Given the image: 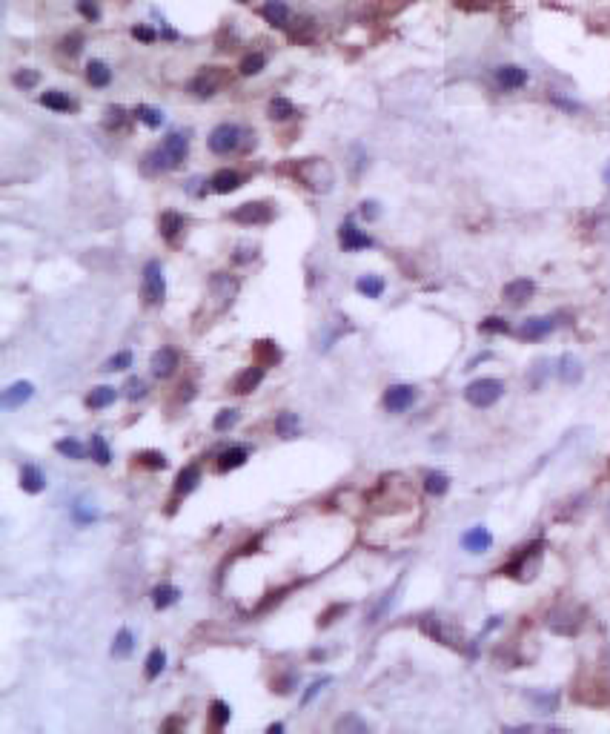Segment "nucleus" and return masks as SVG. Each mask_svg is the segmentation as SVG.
Returning <instances> with one entry per match:
<instances>
[{
	"label": "nucleus",
	"instance_id": "f257e3e1",
	"mask_svg": "<svg viewBox=\"0 0 610 734\" xmlns=\"http://www.w3.org/2000/svg\"><path fill=\"white\" fill-rule=\"evenodd\" d=\"M292 175H295V181H301L304 187L313 190V193H329L332 184H335V172H332V167H329L327 158H304V161H295Z\"/></svg>",
	"mask_w": 610,
	"mask_h": 734
},
{
	"label": "nucleus",
	"instance_id": "f03ea898",
	"mask_svg": "<svg viewBox=\"0 0 610 734\" xmlns=\"http://www.w3.org/2000/svg\"><path fill=\"white\" fill-rule=\"evenodd\" d=\"M232 81V72L227 67H204L192 75L190 81V92L195 98H212V95H218V92Z\"/></svg>",
	"mask_w": 610,
	"mask_h": 734
},
{
	"label": "nucleus",
	"instance_id": "7ed1b4c3",
	"mask_svg": "<svg viewBox=\"0 0 610 734\" xmlns=\"http://www.w3.org/2000/svg\"><path fill=\"white\" fill-rule=\"evenodd\" d=\"M143 301L146 304H164L166 298V275H164V264L158 258H152L143 264Z\"/></svg>",
	"mask_w": 610,
	"mask_h": 734
},
{
	"label": "nucleus",
	"instance_id": "20e7f679",
	"mask_svg": "<svg viewBox=\"0 0 610 734\" xmlns=\"http://www.w3.org/2000/svg\"><path fill=\"white\" fill-rule=\"evenodd\" d=\"M243 138H250V132H243L238 124H218L215 130L209 132V149L215 152V155H229V152L241 149Z\"/></svg>",
	"mask_w": 610,
	"mask_h": 734
},
{
	"label": "nucleus",
	"instance_id": "39448f33",
	"mask_svg": "<svg viewBox=\"0 0 610 734\" xmlns=\"http://www.w3.org/2000/svg\"><path fill=\"white\" fill-rule=\"evenodd\" d=\"M502 393H504V382L499 379H476L467 385L464 390V399L473 405V408H490L502 399Z\"/></svg>",
	"mask_w": 610,
	"mask_h": 734
},
{
	"label": "nucleus",
	"instance_id": "423d86ee",
	"mask_svg": "<svg viewBox=\"0 0 610 734\" xmlns=\"http://www.w3.org/2000/svg\"><path fill=\"white\" fill-rule=\"evenodd\" d=\"M272 216H276V212H272V204H267V201H247V204H241L229 212V219L235 224H243V227H264V224L272 221Z\"/></svg>",
	"mask_w": 610,
	"mask_h": 734
},
{
	"label": "nucleus",
	"instance_id": "0eeeda50",
	"mask_svg": "<svg viewBox=\"0 0 610 734\" xmlns=\"http://www.w3.org/2000/svg\"><path fill=\"white\" fill-rule=\"evenodd\" d=\"M238 279L235 275H227V272H215L209 279V301H212V310H227L232 298L238 296Z\"/></svg>",
	"mask_w": 610,
	"mask_h": 734
},
{
	"label": "nucleus",
	"instance_id": "6e6552de",
	"mask_svg": "<svg viewBox=\"0 0 610 734\" xmlns=\"http://www.w3.org/2000/svg\"><path fill=\"white\" fill-rule=\"evenodd\" d=\"M416 402V387L413 385H392L384 390V410L387 413H404Z\"/></svg>",
	"mask_w": 610,
	"mask_h": 734
},
{
	"label": "nucleus",
	"instance_id": "1a4fd4ad",
	"mask_svg": "<svg viewBox=\"0 0 610 734\" xmlns=\"http://www.w3.org/2000/svg\"><path fill=\"white\" fill-rule=\"evenodd\" d=\"M339 241H341V250H344V253H358V250L373 247V238H370L367 233H361V230L353 224V219H347V221L339 227Z\"/></svg>",
	"mask_w": 610,
	"mask_h": 734
},
{
	"label": "nucleus",
	"instance_id": "9d476101",
	"mask_svg": "<svg viewBox=\"0 0 610 734\" xmlns=\"http://www.w3.org/2000/svg\"><path fill=\"white\" fill-rule=\"evenodd\" d=\"M161 149H164V155L169 158V164H172V169H175V167L184 164L187 155H190V135H187V132H169V135L164 138Z\"/></svg>",
	"mask_w": 610,
	"mask_h": 734
},
{
	"label": "nucleus",
	"instance_id": "9b49d317",
	"mask_svg": "<svg viewBox=\"0 0 610 734\" xmlns=\"http://www.w3.org/2000/svg\"><path fill=\"white\" fill-rule=\"evenodd\" d=\"M178 364H180V356H178L175 347H161V350H155V353H152V361H149L152 376H158V379H169V376L178 371Z\"/></svg>",
	"mask_w": 610,
	"mask_h": 734
},
{
	"label": "nucleus",
	"instance_id": "f8f14e48",
	"mask_svg": "<svg viewBox=\"0 0 610 734\" xmlns=\"http://www.w3.org/2000/svg\"><path fill=\"white\" fill-rule=\"evenodd\" d=\"M261 15L269 26H276V29H290L292 26V9L284 4V0H267V4L261 6Z\"/></svg>",
	"mask_w": 610,
	"mask_h": 734
},
{
	"label": "nucleus",
	"instance_id": "ddd939ff",
	"mask_svg": "<svg viewBox=\"0 0 610 734\" xmlns=\"http://www.w3.org/2000/svg\"><path fill=\"white\" fill-rule=\"evenodd\" d=\"M264 376H267V367H264V364H250V367H243V371L235 376L232 390H235L238 396H247V393H253V390L264 382Z\"/></svg>",
	"mask_w": 610,
	"mask_h": 734
},
{
	"label": "nucleus",
	"instance_id": "4468645a",
	"mask_svg": "<svg viewBox=\"0 0 610 734\" xmlns=\"http://www.w3.org/2000/svg\"><path fill=\"white\" fill-rule=\"evenodd\" d=\"M553 330H556L553 316H536V319H527L522 327H518V335H522L525 342H539L544 335H551Z\"/></svg>",
	"mask_w": 610,
	"mask_h": 734
},
{
	"label": "nucleus",
	"instance_id": "2eb2a0df",
	"mask_svg": "<svg viewBox=\"0 0 610 734\" xmlns=\"http://www.w3.org/2000/svg\"><path fill=\"white\" fill-rule=\"evenodd\" d=\"M421 628H424V634H430L433 639H439V642H444V646H453V649H462V634H455L444 620H436V617H427L424 623H421Z\"/></svg>",
	"mask_w": 610,
	"mask_h": 734
},
{
	"label": "nucleus",
	"instance_id": "dca6fc26",
	"mask_svg": "<svg viewBox=\"0 0 610 734\" xmlns=\"http://www.w3.org/2000/svg\"><path fill=\"white\" fill-rule=\"evenodd\" d=\"M35 396V385L32 382H15V385H9L6 390H3V408L6 410H15V408H23L29 399H32Z\"/></svg>",
	"mask_w": 610,
	"mask_h": 734
},
{
	"label": "nucleus",
	"instance_id": "f3484780",
	"mask_svg": "<svg viewBox=\"0 0 610 734\" xmlns=\"http://www.w3.org/2000/svg\"><path fill=\"white\" fill-rule=\"evenodd\" d=\"M241 184H243V178H241L238 169H218L215 175L209 178V190L218 193V195H229V193H235L241 187Z\"/></svg>",
	"mask_w": 610,
	"mask_h": 734
},
{
	"label": "nucleus",
	"instance_id": "a211bd4d",
	"mask_svg": "<svg viewBox=\"0 0 610 734\" xmlns=\"http://www.w3.org/2000/svg\"><path fill=\"white\" fill-rule=\"evenodd\" d=\"M462 545H464V550H470V554H484V550H490V545H493V534L484 525H476L462 536Z\"/></svg>",
	"mask_w": 610,
	"mask_h": 734
},
{
	"label": "nucleus",
	"instance_id": "6ab92c4d",
	"mask_svg": "<svg viewBox=\"0 0 610 734\" xmlns=\"http://www.w3.org/2000/svg\"><path fill=\"white\" fill-rule=\"evenodd\" d=\"M184 227H187V221H184V216H180V212H175V209L161 212V219H158V233H161V238L175 241L180 233H184Z\"/></svg>",
	"mask_w": 610,
	"mask_h": 734
},
{
	"label": "nucleus",
	"instance_id": "aec40b11",
	"mask_svg": "<svg viewBox=\"0 0 610 734\" xmlns=\"http://www.w3.org/2000/svg\"><path fill=\"white\" fill-rule=\"evenodd\" d=\"M496 83L502 86V89H522L525 83H527V72L522 69V67H516V64H507V67H499L496 69Z\"/></svg>",
	"mask_w": 610,
	"mask_h": 734
},
{
	"label": "nucleus",
	"instance_id": "412c9836",
	"mask_svg": "<svg viewBox=\"0 0 610 734\" xmlns=\"http://www.w3.org/2000/svg\"><path fill=\"white\" fill-rule=\"evenodd\" d=\"M533 293H536V284L530 279H516V282L504 284V290H502L504 301H510V304H525Z\"/></svg>",
	"mask_w": 610,
	"mask_h": 734
},
{
	"label": "nucleus",
	"instance_id": "4be33fe9",
	"mask_svg": "<svg viewBox=\"0 0 610 734\" xmlns=\"http://www.w3.org/2000/svg\"><path fill=\"white\" fill-rule=\"evenodd\" d=\"M198 482H201V468L198 465H187L184 471L175 476V497H190L198 487Z\"/></svg>",
	"mask_w": 610,
	"mask_h": 734
},
{
	"label": "nucleus",
	"instance_id": "5701e85b",
	"mask_svg": "<svg viewBox=\"0 0 610 734\" xmlns=\"http://www.w3.org/2000/svg\"><path fill=\"white\" fill-rule=\"evenodd\" d=\"M41 106H46V109H52V112H75V109H78V104L66 95V92H60V89L43 92V95H41Z\"/></svg>",
	"mask_w": 610,
	"mask_h": 734
},
{
	"label": "nucleus",
	"instance_id": "b1692460",
	"mask_svg": "<svg viewBox=\"0 0 610 734\" xmlns=\"http://www.w3.org/2000/svg\"><path fill=\"white\" fill-rule=\"evenodd\" d=\"M20 487L26 494H41L46 487V476L38 465H23L20 468Z\"/></svg>",
	"mask_w": 610,
	"mask_h": 734
},
{
	"label": "nucleus",
	"instance_id": "393cba45",
	"mask_svg": "<svg viewBox=\"0 0 610 734\" xmlns=\"http://www.w3.org/2000/svg\"><path fill=\"white\" fill-rule=\"evenodd\" d=\"M250 459V450L243 448V445H232V448H227L221 456H218V471L221 473H227V471H235V468H241L243 462H247Z\"/></svg>",
	"mask_w": 610,
	"mask_h": 734
},
{
	"label": "nucleus",
	"instance_id": "a878e982",
	"mask_svg": "<svg viewBox=\"0 0 610 734\" xmlns=\"http://www.w3.org/2000/svg\"><path fill=\"white\" fill-rule=\"evenodd\" d=\"M298 431H301V419H298V413L284 410V413L276 416V434H278L281 439H295Z\"/></svg>",
	"mask_w": 610,
	"mask_h": 734
},
{
	"label": "nucleus",
	"instance_id": "bb28decb",
	"mask_svg": "<svg viewBox=\"0 0 610 734\" xmlns=\"http://www.w3.org/2000/svg\"><path fill=\"white\" fill-rule=\"evenodd\" d=\"M115 399H118V390H115V387H109V385H101V387H92V393L86 396V408H92V410H104V408H109Z\"/></svg>",
	"mask_w": 610,
	"mask_h": 734
},
{
	"label": "nucleus",
	"instance_id": "cd10ccee",
	"mask_svg": "<svg viewBox=\"0 0 610 734\" xmlns=\"http://www.w3.org/2000/svg\"><path fill=\"white\" fill-rule=\"evenodd\" d=\"M180 600V588L178 586H169V583H161V586H155L152 588V605L155 608H169V605H175Z\"/></svg>",
	"mask_w": 610,
	"mask_h": 734
},
{
	"label": "nucleus",
	"instance_id": "c85d7f7f",
	"mask_svg": "<svg viewBox=\"0 0 610 734\" xmlns=\"http://www.w3.org/2000/svg\"><path fill=\"white\" fill-rule=\"evenodd\" d=\"M86 81L92 86H98V89H104L112 81V69L104 64V60H89V64H86Z\"/></svg>",
	"mask_w": 610,
	"mask_h": 734
},
{
	"label": "nucleus",
	"instance_id": "c756f323",
	"mask_svg": "<svg viewBox=\"0 0 610 734\" xmlns=\"http://www.w3.org/2000/svg\"><path fill=\"white\" fill-rule=\"evenodd\" d=\"M132 115L141 120L143 127H149V130H158L164 120H166V115L161 112V109H155V106H149V104H138L135 109H132Z\"/></svg>",
	"mask_w": 610,
	"mask_h": 734
},
{
	"label": "nucleus",
	"instance_id": "7c9ffc66",
	"mask_svg": "<svg viewBox=\"0 0 610 734\" xmlns=\"http://www.w3.org/2000/svg\"><path fill=\"white\" fill-rule=\"evenodd\" d=\"M582 361H579L576 356H562L559 359V376L565 385H576L579 379H582Z\"/></svg>",
	"mask_w": 610,
	"mask_h": 734
},
{
	"label": "nucleus",
	"instance_id": "2f4dec72",
	"mask_svg": "<svg viewBox=\"0 0 610 734\" xmlns=\"http://www.w3.org/2000/svg\"><path fill=\"white\" fill-rule=\"evenodd\" d=\"M384 279L381 275H361V279L355 282V290L361 293V296H367V298H381V293H384Z\"/></svg>",
	"mask_w": 610,
	"mask_h": 734
},
{
	"label": "nucleus",
	"instance_id": "473e14b6",
	"mask_svg": "<svg viewBox=\"0 0 610 734\" xmlns=\"http://www.w3.org/2000/svg\"><path fill=\"white\" fill-rule=\"evenodd\" d=\"M164 665H166V651H164V649H152L149 657H146V663H143L146 680H158L161 671H164Z\"/></svg>",
	"mask_w": 610,
	"mask_h": 734
},
{
	"label": "nucleus",
	"instance_id": "72a5a7b5",
	"mask_svg": "<svg viewBox=\"0 0 610 734\" xmlns=\"http://www.w3.org/2000/svg\"><path fill=\"white\" fill-rule=\"evenodd\" d=\"M424 487H427V494L444 497V494L450 491V479H447V473H441V471H430V473L424 476Z\"/></svg>",
	"mask_w": 610,
	"mask_h": 734
},
{
	"label": "nucleus",
	"instance_id": "f704fd0d",
	"mask_svg": "<svg viewBox=\"0 0 610 734\" xmlns=\"http://www.w3.org/2000/svg\"><path fill=\"white\" fill-rule=\"evenodd\" d=\"M143 169H146V172H169V169H172V164H169V158L164 155V149H161V146H155L152 152H146V158H143Z\"/></svg>",
	"mask_w": 610,
	"mask_h": 734
},
{
	"label": "nucleus",
	"instance_id": "c9c22d12",
	"mask_svg": "<svg viewBox=\"0 0 610 734\" xmlns=\"http://www.w3.org/2000/svg\"><path fill=\"white\" fill-rule=\"evenodd\" d=\"M55 450L60 453V456H66V459H75V462H80V459H86V448L78 442V439H57L55 442Z\"/></svg>",
	"mask_w": 610,
	"mask_h": 734
},
{
	"label": "nucleus",
	"instance_id": "e433bc0d",
	"mask_svg": "<svg viewBox=\"0 0 610 734\" xmlns=\"http://www.w3.org/2000/svg\"><path fill=\"white\" fill-rule=\"evenodd\" d=\"M89 453H92V459L98 465H109L112 462V450L106 445V439L101 434H92V439H89Z\"/></svg>",
	"mask_w": 610,
	"mask_h": 734
},
{
	"label": "nucleus",
	"instance_id": "4c0bfd02",
	"mask_svg": "<svg viewBox=\"0 0 610 734\" xmlns=\"http://www.w3.org/2000/svg\"><path fill=\"white\" fill-rule=\"evenodd\" d=\"M132 651H135V637H132V631H129V628H120L118 637H115V642H112V654H115V657H129Z\"/></svg>",
	"mask_w": 610,
	"mask_h": 734
},
{
	"label": "nucleus",
	"instance_id": "58836bf2",
	"mask_svg": "<svg viewBox=\"0 0 610 734\" xmlns=\"http://www.w3.org/2000/svg\"><path fill=\"white\" fill-rule=\"evenodd\" d=\"M232 717V709H229V702L224 700H212V706H209V720H212V728H224Z\"/></svg>",
	"mask_w": 610,
	"mask_h": 734
},
{
	"label": "nucleus",
	"instance_id": "ea45409f",
	"mask_svg": "<svg viewBox=\"0 0 610 734\" xmlns=\"http://www.w3.org/2000/svg\"><path fill=\"white\" fill-rule=\"evenodd\" d=\"M264 67H267V55H264V52H250L247 57L241 60V67H238V69H241V75H247V78H250V75L264 72Z\"/></svg>",
	"mask_w": 610,
	"mask_h": 734
},
{
	"label": "nucleus",
	"instance_id": "a19ab883",
	"mask_svg": "<svg viewBox=\"0 0 610 734\" xmlns=\"http://www.w3.org/2000/svg\"><path fill=\"white\" fill-rule=\"evenodd\" d=\"M135 459H138V465H143L149 471H164L166 468V456L161 450H141Z\"/></svg>",
	"mask_w": 610,
	"mask_h": 734
},
{
	"label": "nucleus",
	"instance_id": "79ce46f5",
	"mask_svg": "<svg viewBox=\"0 0 610 734\" xmlns=\"http://www.w3.org/2000/svg\"><path fill=\"white\" fill-rule=\"evenodd\" d=\"M292 115H295L292 101H287V98H272L269 101V118L272 120H290Z\"/></svg>",
	"mask_w": 610,
	"mask_h": 734
},
{
	"label": "nucleus",
	"instance_id": "37998d69",
	"mask_svg": "<svg viewBox=\"0 0 610 734\" xmlns=\"http://www.w3.org/2000/svg\"><path fill=\"white\" fill-rule=\"evenodd\" d=\"M127 109L124 106H106V118H104V127L109 130V132H115V130H124V124H127Z\"/></svg>",
	"mask_w": 610,
	"mask_h": 734
},
{
	"label": "nucleus",
	"instance_id": "c03bdc74",
	"mask_svg": "<svg viewBox=\"0 0 610 734\" xmlns=\"http://www.w3.org/2000/svg\"><path fill=\"white\" fill-rule=\"evenodd\" d=\"M12 83L26 92V89H35V86L41 83V75H38L35 69H17V72L12 75Z\"/></svg>",
	"mask_w": 610,
	"mask_h": 734
},
{
	"label": "nucleus",
	"instance_id": "a18cd8bd",
	"mask_svg": "<svg viewBox=\"0 0 610 734\" xmlns=\"http://www.w3.org/2000/svg\"><path fill=\"white\" fill-rule=\"evenodd\" d=\"M127 367H132V353H129V350H120V353H115L112 359H106L104 371H106V373H115V371H127Z\"/></svg>",
	"mask_w": 610,
	"mask_h": 734
},
{
	"label": "nucleus",
	"instance_id": "49530a36",
	"mask_svg": "<svg viewBox=\"0 0 610 734\" xmlns=\"http://www.w3.org/2000/svg\"><path fill=\"white\" fill-rule=\"evenodd\" d=\"M238 419H241V413H238L235 408H227V410H221V413L215 416V422H212V427H215L218 434H224V431H229V427H232Z\"/></svg>",
	"mask_w": 610,
	"mask_h": 734
},
{
	"label": "nucleus",
	"instance_id": "de8ad7c7",
	"mask_svg": "<svg viewBox=\"0 0 610 734\" xmlns=\"http://www.w3.org/2000/svg\"><path fill=\"white\" fill-rule=\"evenodd\" d=\"M72 513H75V522H78V525H89V522H95V519L101 516L95 508H86L83 502H75V505H72Z\"/></svg>",
	"mask_w": 610,
	"mask_h": 734
},
{
	"label": "nucleus",
	"instance_id": "09e8293b",
	"mask_svg": "<svg viewBox=\"0 0 610 734\" xmlns=\"http://www.w3.org/2000/svg\"><path fill=\"white\" fill-rule=\"evenodd\" d=\"M80 49H83V35L80 32H72V35H66L64 41H60V52L69 55V57L80 55Z\"/></svg>",
	"mask_w": 610,
	"mask_h": 734
},
{
	"label": "nucleus",
	"instance_id": "8fccbe9b",
	"mask_svg": "<svg viewBox=\"0 0 610 734\" xmlns=\"http://www.w3.org/2000/svg\"><path fill=\"white\" fill-rule=\"evenodd\" d=\"M124 393H127L129 402H138V399H143V396H146V382L138 379V376H132V379L124 385Z\"/></svg>",
	"mask_w": 610,
	"mask_h": 734
},
{
	"label": "nucleus",
	"instance_id": "3c124183",
	"mask_svg": "<svg viewBox=\"0 0 610 734\" xmlns=\"http://www.w3.org/2000/svg\"><path fill=\"white\" fill-rule=\"evenodd\" d=\"M255 350H258V353L264 356V361H258V364H264V367L281 359V350L276 347V342H258V345H255Z\"/></svg>",
	"mask_w": 610,
	"mask_h": 734
},
{
	"label": "nucleus",
	"instance_id": "603ef678",
	"mask_svg": "<svg viewBox=\"0 0 610 734\" xmlns=\"http://www.w3.org/2000/svg\"><path fill=\"white\" fill-rule=\"evenodd\" d=\"M370 726L367 723H361L355 714H350V717H344V720H339L335 723V731H367Z\"/></svg>",
	"mask_w": 610,
	"mask_h": 734
},
{
	"label": "nucleus",
	"instance_id": "864d4df0",
	"mask_svg": "<svg viewBox=\"0 0 610 734\" xmlns=\"http://www.w3.org/2000/svg\"><path fill=\"white\" fill-rule=\"evenodd\" d=\"M132 38H135V41H143V43H155V41H158V32H155V29H149V26H143V23H138V26H132Z\"/></svg>",
	"mask_w": 610,
	"mask_h": 734
},
{
	"label": "nucleus",
	"instance_id": "5fc2aeb1",
	"mask_svg": "<svg viewBox=\"0 0 610 734\" xmlns=\"http://www.w3.org/2000/svg\"><path fill=\"white\" fill-rule=\"evenodd\" d=\"M481 330H484V333H507L510 327H507V321H504V319H499V316H490V319H484V321H481Z\"/></svg>",
	"mask_w": 610,
	"mask_h": 734
},
{
	"label": "nucleus",
	"instance_id": "6e6d98bb",
	"mask_svg": "<svg viewBox=\"0 0 610 734\" xmlns=\"http://www.w3.org/2000/svg\"><path fill=\"white\" fill-rule=\"evenodd\" d=\"M78 9H80V15H83L86 20H98V18H101V9H98L95 0H80Z\"/></svg>",
	"mask_w": 610,
	"mask_h": 734
},
{
	"label": "nucleus",
	"instance_id": "4d7b16f0",
	"mask_svg": "<svg viewBox=\"0 0 610 734\" xmlns=\"http://www.w3.org/2000/svg\"><path fill=\"white\" fill-rule=\"evenodd\" d=\"M329 683H332L329 677H321V680H315V683H310V688H307V691H304V697H301V702H304V706H307V702H310V700H313V697H315L318 691H324V686H329Z\"/></svg>",
	"mask_w": 610,
	"mask_h": 734
},
{
	"label": "nucleus",
	"instance_id": "13d9d810",
	"mask_svg": "<svg viewBox=\"0 0 610 734\" xmlns=\"http://www.w3.org/2000/svg\"><path fill=\"white\" fill-rule=\"evenodd\" d=\"M344 611H347V602H339V605L327 608L324 614H321V620H318V625H329V623H332L335 617H339V614H344Z\"/></svg>",
	"mask_w": 610,
	"mask_h": 734
},
{
	"label": "nucleus",
	"instance_id": "bf43d9fd",
	"mask_svg": "<svg viewBox=\"0 0 610 734\" xmlns=\"http://www.w3.org/2000/svg\"><path fill=\"white\" fill-rule=\"evenodd\" d=\"M358 212H361V219H367V221H376V219L381 216V209H378V201H364Z\"/></svg>",
	"mask_w": 610,
	"mask_h": 734
},
{
	"label": "nucleus",
	"instance_id": "052dcab7",
	"mask_svg": "<svg viewBox=\"0 0 610 734\" xmlns=\"http://www.w3.org/2000/svg\"><path fill=\"white\" fill-rule=\"evenodd\" d=\"M258 256V247H250V244H243V247H238V253L232 256L235 261H250V258H255Z\"/></svg>",
	"mask_w": 610,
	"mask_h": 734
},
{
	"label": "nucleus",
	"instance_id": "680f3d73",
	"mask_svg": "<svg viewBox=\"0 0 610 734\" xmlns=\"http://www.w3.org/2000/svg\"><path fill=\"white\" fill-rule=\"evenodd\" d=\"M533 700L539 702V706H541L544 712H551V709L556 706V697H547V694H533Z\"/></svg>",
	"mask_w": 610,
	"mask_h": 734
},
{
	"label": "nucleus",
	"instance_id": "e2e57ef3",
	"mask_svg": "<svg viewBox=\"0 0 610 734\" xmlns=\"http://www.w3.org/2000/svg\"><path fill=\"white\" fill-rule=\"evenodd\" d=\"M178 390H180V399H184V402H190V399H192V385H180Z\"/></svg>",
	"mask_w": 610,
	"mask_h": 734
},
{
	"label": "nucleus",
	"instance_id": "0e129e2a",
	"mask_svg": "<svg viewBox=\"0 0 610 734\" xmlns=\"http://www.w3.org/2000/svg\"><path fill=\"white\" fill-rule=\"evenodd\" d=\"M178 726H184V720H166V723H164V731H169V728H178Z\"/></svg>",
	"mask_w": 610,
	"mask_h": 734
},
{
	"label": "nucleus",
	"instance_id": "69168bd1",
	"mask_svg": "<svg viewBox=\"0 0 610 734\" xmlns=\"http://www.w3.org/2000/svg\"><path fill=\"white\" fill-rule=\"evenodd\" d=\"M267 731H269V734H278V731H284V723H272Z\"/></svg>",
	"mask_w": 610,
	"mask_h": 734
},
{
	"label": "nucleus",
	"instance_id": "338daca9",
	"mask_svg": "<svg viewBox=\"0 0 610 734\" xmlns=\"http://www.w3.org/2000/svg\"><path fill=\"white\" fill-rule=\"evenodd\" d=\"M604 175H607V181H610V167H607V172H604Z\"/></svg>",
	"mask_w": 610,
	"mask_h": 734
},
{
	"label": "nucleus",
	"instance_id": "774afa93",
	"mask_svg": "<svg viewBox=\"0 0 610 734\" xmlns=\"http://www.w3.org/2000/svg\"><path fill=\"white\" fill-rule=\"evenodd\" d=\"M238 4H250V0H238Z\"/></svg>",
	"mask_w": 610,
	"mask_h": 734
}]
</instances>
